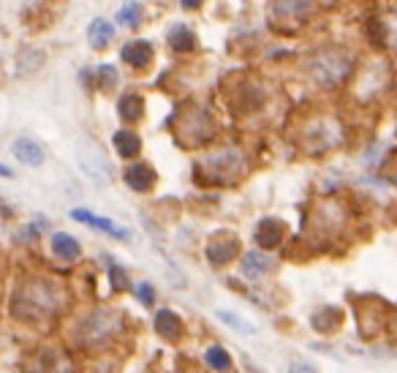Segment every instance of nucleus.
<instances>
[{
    "instance_id": "1",
    "label": "nucleus",
    "mask_w": 397,
    "mask_h": 373,
    "mask_svg": "<svg viewBox=\"0 0 397 373\" xmlns=\"http://www.w3.org/2000/svg\"><path fill=\"white\" fill-rule=\"evenodd\" d=\"M71 218H77V221H82L87 227L93 229H101L106 234H112V237H120V240H128V232L123 227H117V224H112L109 218H101V215H93L90 210H71Z\"/></svg>"
},
{
    "instance_id": "2",
    "label": "nucleus",
    "mask_w": 397,
    "mask_h": 373,
    "mask_svg": "<svg viewBox=\"0 0 397 373\" xmlns=\"http://www.w3.org/2000/svg\"><path fill=\"white\" fill-rule=\"evenodd\" d=\"M11 150H14V156L20 158L22 164H27V166H41L44 164V147L39 145V142H33L30 137H20V139H14Z\"/></svg>"
},
{
    "instance_id": "3",
    "label": "nucleus",
    "mask_w": 397,
    "mask_h": 373,
    "mask_svg": "<svg viewBox=\"0 0 397 373\" xmlns=\"http://www.w3.org/2000/svg\"><path fill=\"white\" fill-rule=\"evenodd\" d=\"M126 183L134 188V191H150V188L155 186V172H152V169H150L147 164L128 166Z\"/></svg>"
},
{
    "instance_id": "4",
    "label": "nucleus",
    "mask_w": 397,
    "mask_h": 373,
    "mask_svg": "<svg viewBox=\"0 0 397 373\" xmlns=\"http://www.w3.org/2000/svg\"><path fill=\"white\" fill-rule=\"evenodd\" d=\"M280 237H283V224L275 221V218L261 221L259 229H256V243H259L261 248H275V246L280 243Z\"/></svg>"
},
{
    "instance_id": "5",
    "label": "nucleus",
    "mask_w": 397,
    "mask_h": 373,
    "mask_svg": "<svg viewBox=\"0 0 397 373\" xmlns=\"http://www.w3.org/2000/svg\"><path fill=\"white\" fill-rule=\"evenodd\" d=\"M123 61L134 68H147L152 61V49L147 42H131L128 46H123Z\"/></svg>"
},
{
    "instance_id": "6",
    "label": "nucleus",
    "mask_w": 397,
    "mask_h": 373,
    "mask_svg": "<svg viewBox=\"0 0 397 373\" xmlns=\"http://www.w3.org/2000/svg\"><path fill=\"white\" fill-rule=\"evenodd\" d=\"M155 330L167 341H177L180 332H183V322H180V316L174 311H161L155 316Z\"/></svg>"
},
{
    "instance_id": "7",
    "label": "nucleus",
    "mask_w": 397,
    "mask_h": 373,
    "mask_svg": "<svg viewBox=\"0 0 397 373\" xmlns=\"http://www.w3.org/2000/svg\"><path fill=\"white\" fill-rule=\"evenodd\" d=\"M237 240L234 237H221V240H212L207 246V256L212 265H223V262H229L231 256L237 253Z\"/></svg>"
},
{
    "instance_id": "8",
    "label": "nucleus",
    "mask_w": 397,
    "mask_h": 373,
    "mask_svg": "<svg viewBox=\"0 0 397 373\" xmlns=\"http://www.w3.org/2000/svg\"><path fill=\"white\" fill-rule=\"evenodd\" d=\"M278 17H302L313 8V0H272Z\"/></svg>"
},
{
    "instance_id": "9",
    "label": "nucleus",
    "mask_w": 397,
    "mask_h": 373,
    "mask_svg": "<svg viewBox=\"0 0 397 373\" xmlns=\"http://www.w3.org/2000/svg\"><path fill=\"white\" fill-rule=\"evenodd\" d=\"M52 251H55V256H60V259H77V256H79V243H77L71 234L58 232V234H52Z\"/></svg>"
},
{
    "instance_id": "10",
    "label": "nucleus",
    "mask_w": 397,
    "mask_h": 373,
    "mask_svg": "<svg viewBox=\"0 0 397 373\" xmlns=\"http://www.w3.org/2000/svg\"><path fill=\"white\" fill-rule=\"evenodd\" d=\"M87 39H90V44H93L96 49H104L106 44L115 39V27L104 20H96L87 27Z\"/></svg>"
},
{
    "instance_id": "11",
    "label": "nucleus",
    "mask_w": 397,
    "mask_h": 373,
    "mask_svg": "<svg viewBox=\"0 0 397 373\" xmlns=\"http://www.w3.org/2000/svg\"><path fill=\"white\" fill-rule=\"evenodd\" d=\"M115 147H117V153H120L123 158H134V156H139L142 142H139V137L131 134V131H117V134H115Z\"/></svg>"
},
{
    "instance_id": "12",
    "label": "nucleus",
    "mask_w": 397,
    "mask_h": 373,
    "mask_svg": "<svg viewBox=\"0 0 397 373\" xmlns=\"http://www.w3.org/2000/svg\"><path fill=\"white\" fill-rule=\"evenodd\" d=\"M169 46H174L177 52H190L196 46V36L190 33L186 25H177L171 33H169Z\"/></svg>"
},
{
    "instance_id": "13",
    "label": "nucleus",
    "mask_w": 397,
    "mask_h": 373,
    "mask_svg": "<svg viewBox=\"0 0 397 373\" xmlns=\"http://www.w3.org/2000/svg\"><path fill=\"white\" fill-rule=\"evenodd\" d=\"M142 109H145V104H142V99L136 93H128V96L120 99V115L126 120H139L142 118Z\"/></svg>"
},
{
    "instance_id": "14",
    "label": "nucleus",
    "mask_w": 397,
    "mask_h": 373,
    "mask_svg": "<svg viewBox=\"0 0 397 373\" xmlns=\"http://www.w3.org/2000/svg\"><path fill=\"white\" fill-rule=\"evenodd\" d=\"M207 362L215 368V371H226L231 365V357L223 346H209L207 349Z\"/></svg>"
},
{
    "instance_id": "15",
    "label": "nucleus",
    "mask_w": 397,
    "mask_h": 373,
    "mask_svg": "<svg viewBox=\"0 0 397 373\" xmlns=\"http://www.w3.org/2000/svg\"><path fill=\"white\" fill-rule=\"evenodd\" d=\"M267 267H270V262H267L261 253H256V251H253V253H248V256H245V262H242V270H245L251 278L261 275V272H264Z\"/></svg>"
},
{
    "instance_id": "16",
    "label": "nucleus",
    "mask_w": 397,
    "mask_h": 373,
    "mask_svg": "<svg viewBox=\"0 0 397 373\" xmlns=\"http://www.w3.org/2000/svg\"><path fill=\"white\" fill-rule=\"evenodd\" d=\"M215 316H218V319H221V322H223L226 327H231V330H237V332H242V335H248V332H256V330L251 327V324H245V322H242V319H240L237 313H231V311H218Z\"/></svg>"
},
{
    "instance_id": "17",
    "label": "nucleus",
    "mask_w": 397,
    "mask_h": 373,
    "mask_svg": "<svg viewBox=\"0 0 397 373\" xmlns=\"http://www.w3.org/2000/svg\"><path fill=\"white\" fill-rule=\"evenodd\" d=\"M139 17H142V8H139V3H126V6L117 11V22H120V25H128V27L139 25Z\"/></svg>"
},
{
    "instance_id": "18",
    "label": "nucleus",
    "mask_w": 397,
    "mask_h": 373,
    "mask_svg": "<svg viewBox=\"0 0 397 373\" xmlns=\"http://www.w3.org/2000/svg\"><path fill=\"white\" fill-rule=\"evenodd\" d=\"M96 74H98V87H101V90H112V87L117 84V74H115L112 65H101Z\"/></svg>"
},
{
    "instance_id": "19",
    "label": "nucleus",
    "mask_w": 397,
    "mask_h": 373,
    "mask_svg": "<svg viewBox=\"0 0 397 373\" xmlns=\"http://www.w3.org/2000/svg\"><path fill=\"white\" fill-rule=\"evenodd\" d=\"M109 272H112V284H115L117 289H126V286H128L126 272H123L120 267H115V265H112V270H109Z\"/></svg>"
},
{
    "instance_id": "20",
    "label": "nucleus",
    "mask_w": 397,
    "mask_h": 373,
    "mask_svg": "<svg viewBox=\"0 0 397 373\" xmlns=\"http://www.w3.org/2000/svg\"><path fill=\"white\" fill-rule=\"evenodd\" d=\"M136 294L142 297V303H145V305H152V300H155V291H152V286H150V284H139Z\"/></svg>"
},
{
    "instance_id": "21",
    "label": "nucleus",
    "mask_w": 397,
    "mask_h": 373,
    "mask_svg": "<svg viewBox=\"0 0 397 373\" xmlns=\"http://www.w3.org/2000/svg\"><path fill=\"white\" fill-rule=\"evenodd\" d=\"M289 373H318V371H315L313 365H308V362H292Z\"/></svg>"
},
{
    "instance_id": "22",
    "label": "nucleus",
    "mask_w": 397,
    "mask_h": 373,
    "mask_svg": "<svg viewBox=\"0 0 397 373\" xmlns=\"http://www.w3.org/2000/svg\"><path fill=\"white\" fill-rule=\"evenodd\" d=\"M0 177H11V169H8V166H3V164H0Z\"/></svg>"
},
{
    "instance_id": "23",
    "label": "nucleus",
    "mask_w": 397,
    "mask_h": 373,
    "mask_svg": "<svg viewBox=\"0 0 397 373\" xmlns=\"http://www.w3.org/2000/svg\"><path fill=\"white\" fill-rule=\"evenodd\" d=\"M202 0H183V6H188V8H196Z\"/></svg>"
}]
</instances>
